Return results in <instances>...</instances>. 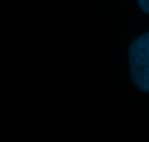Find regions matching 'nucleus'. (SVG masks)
<instances>
[{
    "label": "nucleus",
    "mask_w": 149,
    "mask_h": 142,
    "mask_svg": "<svg viewBox=\"0 0 149 142\" xmlns=\"http://www.w3.org/2000/svg\"><path fill=\"white\" fill-rule=\"evenodd\" d=\"M137 3L145 13H149V0H137Z\"/></svg>",
    "instance_id": "f03ea898"
},
{
    "label": "nucleus",
    "mask_w": 149,
    "mask_h": 142,
    "mask_svg": "<svg viewBox=\"0 0 149 142\" xmlns=\"http://www.w3.org/2000/svg\"><path fill=\"white\" fill-rule=\"evenodd\" d=\"M129 66L134 85L149 92V32L136 38L129 48Z\"/></svg>",
    "instance_id": "f257e3e1"
}]
</instances>
